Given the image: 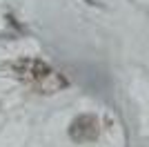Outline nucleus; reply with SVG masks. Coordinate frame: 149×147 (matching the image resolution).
Listing matches in <instances>:
<instances>
[{
	"mask_svg": "<svg viewBox=\"0 0 149 147\" xmlns=\"http://www.w3.org/2000/svg\"><path fill=\"white\" fill-rule=\"evenodd\" d=\"M9 67L13 69V74H16L20 80L31 83L33 87H38V89L45 92V94H51V92H58L62 87H67V80L62 78L58 71H54V69L45 60H40V58H18V60H13Z\"/></svg>",
	"mask_w": 149,
	"mask_h": 147,
	"instance_id": "f257e3e1",
	"label": "nucleus"
},
{
	"mask_svg": "<svg viewBox=\"0 0 149 147\" xmlns=\"http://www.w3.org/2000/svg\"><path fill=\"white\" fill-rule=\"evenodd\" d=\"M100 134V123L93 114H80L76 116L69 125V136L71 141L76 143H89V141H96Z\"/></svg>",
	"mask_w": 149,
	"mask_h": 147,
	"instance_id": "f03ea898",
	"label": "nucleus"
}]
</instances>
